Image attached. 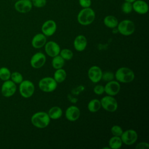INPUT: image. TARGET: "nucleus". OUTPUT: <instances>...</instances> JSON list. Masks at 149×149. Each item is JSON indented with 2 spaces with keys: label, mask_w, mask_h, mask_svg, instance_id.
<instances>
[{
  "label": "nucleus",
  "mask_w": 149,
  "mask_h": 149,
  "mask_svg": "<svg viewBox=\"0 0 149 149\" xmlns=\"http://www.w3.org/2000/svg\"><path fill=\"white\" fill-rule=\"evenodd\" d=\"M47 42L46 36L42 33L36 34L32 38L31 45L34 48H40L44 47Z\"/></svg>",
  "instance_id": "6ab92c4d"
},
{
  "label": "nucleus",
  "mask_w": 149,
  "mask_h": 149,
  "mask_svg": "<svg viewBox=\"0 0 149 149\" xmlns=\"http://www.w3.org/2000/svg\"><path fill=\"white\" fill-rule=\"evenodd\" d=\"M50 119H58L60 118L62 115V109L57 106L53 107L51 108L48 112L47 113Z\"/></svg>",
  "instance_id": "412c9836"
},
{
  "label": "nucleus",
  "mask_w": 149,
  "mask_h": 149,
  "mask_svg": "<svg viewBox=\"0 0 149 149\" xmlns=\"http://www.w3.org/2000/svg\"><path fill=\"white\" fill-rule=\"evenodd\" d=\"M87 45V41L86 37L83 35L77 36L73 41L74 49L79 52L84 51Z\"/></svg>",
  "instance_id": "a211bd4d"
},
{
  "label": "nucleus",
  "mask_w": 149,
  "mask_h": 149,
  "mask_svg": "<svg viewBox=\"0 0 149 149\" xmlns=\"http://www.w3.org/2000/svg\"><path fill=\"white\" fill-rule=\"evenodd\" d=\"M95 17L94 10L89 8H83L78 13L77 20L78 23L83 26H87L91 24Z\"/></svg>",
  "instance_id": "f257e3e1"
},
{
  "label": "nucleus",
  "mask_w": 149,
  "mask_h": 149,
  "mask_svg": "<svg viewBox=\"0 0 149 149\" xmlns=\"http://www.w3.org/2000/svg\"><path fill=\"white\" fill-rule=\"evenodd\" d=\"M30 1H33V0H30Z\"/></svg>",
  "instance_id": "e433bc0d"
},
{
  "label": "nucleus",
  "mask_w": 149,
  "mask_h": 149,
  "mask_svg": "<svg viewBox=\"0 0 149 149\" xmlns=\"http://www.w3.org/2000/svg\"><path fill=\"white\" fill-rule=\"evenodd\" d=\"M120 89V85L116 80H111L104 86V92L108 95L114 96L118 94Z\"/></svg>",
  "instance_id": "f8f14e48"
},
{
  "label": "nucleus",
  "mask_w": 149,
  "mask_h": 149,
  "mask_svg": "<svg viewBox=\"0 0 149 149\" xmlns=\"http://www.w3.org/2000/svg\"><path fill=\"white\" fill-rule=\"evenodd\" d=\"M133 10L138 14L144 15L148 11V3L143 0H136L132 2Z\"/></svg>",
  "instance_id": "dca6fc26"
},
{
  "label": "nucleus",
  "mask_w": 149,
  "mask_h": 149,
  "mask_svg": "<svg viewBox=\"0 0 149 149\" xmlns=\"http://www.w3.org/2000/svg\"><path fill=\"white\" fill-rule=\"evenodd\" d=\"M94 92L97 95H101L104 93V86L97 84L94 87Z\"/></svg>",
  "instance_id": "473e14b6"
},
{
  "label": "nucleus",
  "mask_w": 149,
  "mask_h": 149,
  "mask_svg": "<svg viewBox=\"0 0 149 149\" xmlns=\"http://www.w3.org/2000/svg\"><path fill=\"white\" fill-rule=\"evenodd\" d=\"M19 93L20 95L26 98H30L33 95L34 92L35 87L33 82L30 80H23L19 84Z\"/></svg>",
  "instance_id": "423d86ee"
},
{
  "label": "nucleus",
  "mask_w": 149,
  "mask_h": 149,
  "mask_svg": "<svg viewBox=\"0 0 149 149\" xmlns=\"http://www.w3.org/2000/svg\"><path fill=\"white\" fill-rule=\"evenodd\" d=\"M125 1H127V2H133L134 1H135L136 0H124Z\"/></svg>",
  "instance_id": "c9c22d12"
},
{
  "label": "nucleus",
  "mask_w": 149,
  "mask_h": 149,
  "mask_svg": "<svg viewBox=\"0 0 149 149\" xmlns=\"http://www.w3.org/2000/svg\"><path fill=\"white\" fill-rule=\"evenodd\" d=\"M118 20L116 17L112 15H108L104 19V23L108 28L113 29L117 27L118 24Z\"/></svg>",
  "instance_id": "aec40b11"
},
{
  "label": "nucleus",
  "mask_w": 149,
  "mask_h": 149,
  "mask_svg": "<svg viewBox=\"0 0 149 149\" xmlns=\"http://www.w3.org/2000/svg\"><path fill=\"white\" fill-rule=\"evenodd\" d=\"M66 77V72L62 68L56 69L54 74V79L57 83L63 82Z\"/></svg>",
  "instance_id": "5701e85b"
},
{
  "label": "nucleus",
  "mask_w": 149,
  "mask_h": 149,
  "mask_svg": "<svg viewBox=\"0 0 149 149\" xmlns=\"http://www.w3.org/2000/svg\"><path fill=\"white\" fill-rule=\"evenodd\" d=\"M111 132L113 136L120 137L123 133V130L119 125H113L111 129Z\"/></svg>",
  "instance_id": "c756f323"
},
{
  "label": "nucleus",
  "mask_w": 149,
  "mask_h": 149,
  "mask_svg": "<svg viewBox=\"0 0 149 149\" xmlns=\"http://www.w3.org/2000/svg\"><path fill=\"white\" fill-rule=\"evenodd\" d=\"M16 91V85L12 80L4 81L1 86V94L5 97H10Z\"/></svg>",
  "instance_id": "1a4fd4ad"
},
{
  "label": "nucleus",
  "mask_w": 149,
  "mask_h": 149,
  "mask_svg": "<svg viewBox=\"0 0 149 149\" xmlns=\"http://www.w3.org/2000/svg\"><path fill=\"white\" fill-rule=\"evenodd\" d=\"M11 73L6 67H2L0 68V79L3 81L9 80Z\"/></svg>",
  "instance_id": "a878e982"
},
{
  "label": "nucleus",
  "mask_w": 149,
  "mask_h": 149,
  "mask_svg": "<svg viewBox=\"0 0 149 149\" xmlns=\"http://www.w3.org/2000/svg\"><path fill=\"white\" fill-rule=\"evenodd\" d=\"M134 73L129 68L121 67L115 72V77L118 82L127 83L132 81L134 79Z\"/></svg>",
  "instance_id": "7ed1b4c3"
},
{
  "label": "nucleus",
  "mask_w": 149,
  "mask_h": 149,
  "mask_svg": "<svg viewBox=\"0 0 149 149\" xmlns=\"http://www.w3.org/2000/svg\"><path fill=\"white\" fill-rule=\"evenodd\" d=\"M56 27V23L54 20H48L42 24L41 31L45 36H51L55 33Z\"/></svg>",
  "instance_id": "ddd939ff"
},
{
  "label": "nucleus",
  "mask_w": 149,
  "mask_h": 149,
  "mask_svg": "<svg viewBox=\"0 0 149 149\" xmlns=\"http://www.w3.org/2000/svg\"><path fill=\"white\" fill-rule=\"evenodd\" d=\"M138 135L137 132L133 129H128L123 132L120 136V139L123 143L127 146L133 144L137 140Z\"/></svg>",
  "instance_id": "6e6552de"
},
{
  "label": "nucleus",
  "mask_w": 149,
  "mask_h": 149,
  "mask_svg": "<svg viewBox=\"0 0 149 149\" xmlns=\"http://www.w3.org/2000/svg\"><path fill=\"white\" fill-rule=\"evenodd\" d=\"M46 62L45 55L41 52H38L34 54L31 58L30 65L35 69H39L42 67Z\"/></svg>",
  "instance_id": "9b49d317"
},
{
  "label": "nucleus",
  "mask_w": 149,
  "mask_h": 149,
  "mask_svg": "<svg viewBox=\"0 0 149 149\" xmlns=\"http://www.w3.org/2000/svg\"><path fill=\"white\" fill-rule=\"evenodd\" d=\"M59 55L64 60L68 61V60H70L73 58V52L70 49H67V48H65V49H63L60 51Z\"/></svg>",
  "instance_id": "bb28decb"
},
{
  "label": "nucleus",
  "mask_w": 149,
  "mask_h": 149,
  "mask_svg": "<svg viewBox=\"0 0 149 149\" xmlns=\"http://www.w3.org/2000/svg\"><path fill=\"white\" fill-rule=\"evenodd\" d=\"M116 27L120 34L126 36L132 35L135 31L134 22L129 19H125L118 23Z\"/></svg>",
  "instance_id": "20e7f679"
},
{
  "label": "nucleus",
  "mask_w": 149,
  "mask_h": 149,
  "mask_svg": "<svg viewBox=\"0 0 149 149\" xmlns=\"http://www.w3.org/2000/svg\"><path fill=\"white\" fill-rule=\"evenodd\" d=\"M31 2L33 6L38 8H43L47 4V0H33Z\"/></svg>",
  "instance_id": "2f4dec72"
},
{
  "label": "nucleus",
  "mask_w": 149,
  "mask_h": 149,
  "mask_svg": "<svg viewBox=\"0 0 149 149\" xmlns=\"http://www.w3.org/2000/svg\"><path fill=\"white\" fill-rule=\"evenodd\" d=\"M80 115V111L79 108L74 105L69 107L65 112V116L66 119L70 121L74 122L77 120Z\"/></svg>",
  "instance_id": "f3484780"
},
{
  "label": "nucleus",
  "mask_w": 149,
  "mask_h": 149,
  "mask_svg": "<svg viewBox=\"0 0 149 149\" xmlns=\"http://www.w3.org/2000/svg\"><path fill=\"white\" fill-rule=\"evenodd\" d=\"M108 144L110 148L119 149L122 147L123 143L120 137L113 136L109 139Z\"/></svg>",
  "instance_id": "4be33fe9"
},
{
  "label": "nucleus",
  "mask_w": 149,
  "mask_h": 149,
  "mask_svg": "<svg viewBox=\"0 0 149 149\" xmlns=\"http://www.w3.org/2000/svg\"><path fill=\"white\" fill-rule=\"evenodd\" d=\"M102 74V72L101 69L97 66H93L88 70V77L94 83H98L101 80Z\"/></svg>",
  "instance_id": "2eb2a0df"
},
{
  "label": "nucleus",
  "mask_w": 149,
  "mask_h": 149,
  "mask_svg": "<svg viewBox=\"0 0 149 149\" xmlns=\"http://www.w3.org/2000/svg\"><path fill=\"white\" fill-rule=\"evenodd\" d=\"M121 10L125 14L130 13L133 10L132 3L125 1L121 5Z\"/></svg>",
  "instance_id": "c85d7f7f"
},
{
  "label": "nucleus",
  "mask_w": 149,
  "mask_h": 149,
  "mask_svg": "<svg viewBox=\"0 0 149 149\" xmlns=\"http://www.w3.org/2000/svg\"><path fill=\"white\" fill-rule=\"evenodd\" d=\"M149 148V144L147 143L146 142H141L137 144L136 146V148L137 149H145V148Z\"/></svg>",
  "instance_id": "f704fd0d"
},
{
  "label": "nucleus",
  "mask_w": 149,
  "mask_h": 149,
  "mask_svg": "<svg viewBox=\"0 0 149 149\" xmlns=\"http://www.w3.org/2000/svg\"><path fill=\"white\" fill-rule=\"evenodd\" d=\"M101 107V102L98 99H93L88 104L87 108L90 112H96Z\"/></svg>",
  "instance_id": "b1692460"
},
{
  "label": "nucleus",
  "mask_w": 149,
  "mask_h": 149,
  "mask_svg": "<svg viewBox=\"0 0 149 149\" xmlns=\"http://www.w3.org/2000/svg\"><path fill=\"white\" fill-rule=\"evenodd\" d=\"M101 107L108 112H113L118 108V102L111 95L104 97L100 101Z\"/></svg>",
  "instance_id": "0eeeda50"
},
{
  "label": "nucleus",
  "mask_w": 149,
  "mask_h": 149,
  "mask_svg": "<svg viewBox=\"0 0 149 149\" xmlns=\"http://www.w3.org/2000/svg\"><path fill=\"white\" fill-rule=\"evenodd\" d=\"M64 64L65 60L59 55L53 57V59L52 60V66L55 69L62 68Z\"/></svg>",
  "instance_id": "393cba45"
},
{
  "label": "nucleus",
  "mask_w": 149,
  "mask_h": 149,
  "mask_svg": "<svg viewBox=\"0 0 149 149\" xmlns=\"http://www.w3.org/2000/svg\"><path fill=\"white\" fill-rule=\"evenodd\" d=\"M114 78H115V74L112 72L109 71H107L102 73L101 79L108 82V81L113 80Z\"/></svg>",
  "instance_id": "7c9ffc66"
},
{
  "label": "nucleus",
  "mask_w": 149,
  "mask_h": 149,
  "mask_svg": "<svg viewBox=\"0 0 149 149\" xmlns=\"http://www.w3.org/2000/svg\"><path fill=\"white\" fill-rule=\"evenodd\" d=\"M50 118L45 112H38L31 118V122L36 127L42 129L47 127L50 122Z\"/></svg>",
  "instance_id": "f03ea898"
},
{
  "label": "nucleus",
  "mask_w": 149,
  "mask_h": 149,
  "mask_svg": "<svg viewBox=\"0 0 149 149\" xmlns=\"http://www.w3.org/2000/svg\"><path fill=\"white\" fill-rule=\"evenodd\" d=\"M14 8L19 13H26L32 9V2L30 0H17L14 5Z\"/></svg>",
  "instance_id": "9d476101"
},
{
  "label": "nucleus",
  "mask_w": 149,
  "mask_h": 149,
  "mask_svg": "<svg viewBox=\"0 0 149 149\" xmlns=\"http://www.w3.org/2000/svg\"><path fill=\"white\" fill-rule=\"evenodd\" d=\"M38 87L42 91L49 93L54 91L56 88L57 82L52 77H45L39 81Z\"/></svg>",
  "instance_id": "39448f33"
},
{
  "label": "nucleus",
  "mask_w": 149,
  "mask_h": 149,
  "mask_svg": "<svg viewBox=\"0 0 149 149\" xmlns=\"http://www.w3.org/2000/svg\"><path fill=\"white\" fill-rule=\"evenodd\" d=\"M79 3L83 8H89L91 5V0H79Z\"/></svg>",
  "instance_id": "72a5a7b5"
},
{
  "label": "nucleus",
  "mask_w": 149,
  "mask_h": 149,
  "mask_svg": "<svg viewBox=\"0 0 149 149\" xmlns=\"http://www.w3.org/2000/svg\"><path fill=\"white\" fill-rule=\"evenodd\" d=\"M46 54L50 57H54L59 54L61 48L59 45L55 41H50L45 43L44 45Z\"/></svg>",
  "instance_id": "4468645a"
},
{
  "label": "nucleus",
  "mask_w": 149,
  "mask_h": 149,
  "mask_svg": "<svg viewBox=\"0 0 149 149\" xmlns=\"http://www.w3.org/2000/svg\"><path fill=\"white\" fill-rule=\"evenodd\" d=\"M10 79H11V80L15 84H20L23 80L22 74L18 72H14L11 73Z\"/></svg>",
  "instance_id": "cd10ccee"
}]
</instances>
